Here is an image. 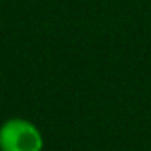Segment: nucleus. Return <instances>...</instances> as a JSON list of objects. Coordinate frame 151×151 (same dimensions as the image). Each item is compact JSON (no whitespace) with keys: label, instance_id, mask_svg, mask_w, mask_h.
Instances as JSON below:
<instances>
[{"label":"nucleus","instance_id":"nucleus-1","mask_svg":"<svg viewBox=\"0 0 151 151\" xmlns=\"http://www.w3.org/2000/svg\"><path fill=\"white\" fill-rule=\"evenodd\" d=\"M44 136L29 119L10 117L0 124V151H42Z\"/></svg>","mask_w":151,"mask_h":151}]
</instances>
